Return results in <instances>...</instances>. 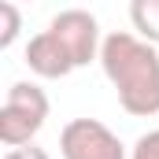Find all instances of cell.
<instances>
[{
	"label": "cell",
	"mask_w": 159,
	"mask_h": 159,
	"mask_svg": "<svg viewBox=\"0 0 159 159\" xmlns=\"http://www.w3.org/2000/svg\"><path fill=\"white\" fill-rule=\"evenodd\" d=\"M100 67L115 85L126 115L133 119L159 115V44L129 30H115L100 44Z\"/></svg>",
	"instance_id": "1"
},
{
	"label": "cell",
	"mask_w": 159,
	"mask_h": 159,
	"mask_svg": "<svg viewBox=\"0 0 159 159\" xmlns=\"http://www.w3.org/2000/svg\"><path fill=\"white\" fill-rule=\"evenodd\" d=\"M48 119V96L34 81H15L4 96L0 107V144L4 148H19L30 144L41 133V126Z\"/></svg>",
	"instance_id": "2"
},
{
	"label": "cell",
	"mask_w": 159,
	"mask_h": 159,
	"mask_svg": "<svg viewBox=\"0 0 159 159\" xmlns=\"http://www.w3.org/2000/svg\"><path fill=\"white\" fill-rule=\"evenodd\" d=\"M63 159H126V144L100 119H70L59 129Z\"/></svg>",
	"instance_id": "3"
},
{
	"label": "cell",
	"mask_w": 159,
	"mask_h": 159,
	"mask_svg": "<svg viewBox=\"0 0 159 159\" xmlns=\"http://www.w3.org/2000/svg\"><path fill=\"white\" fill-rule=\"evenodd\" d=\"M48 30L56 34V41L67 48V56H70V63L74 67H89L93 59H100V22H96V15L93 11H85V7H67V11H59L52 22H48Z\"/></svg>",
	"instance_id": "4"
},
{
	"label": "cell",
	"mask_w": 159,
	"mask_h": 159,
	"mask_svg": "<svg viewBox=\"0 0 159 159\" xmlns=\"http://www.w3.org/2000/svg\"><path fill=\"white\" fill-rule=\"evenodd\" d=\"M26 67L37 74V78H67L70 70H78L74 63H70V56H67V48L56 41V34L52 30H41V34H34L30 37V44H26Z\"/></svg>",
	"instance_id": "5"
},
{
	"label": "cell",
	"mask_w": 159,
	"mask_h": 159,
	"mask_svg": "<svg viewBox=\"0 0 159 159\" xmlns=\"http://www.w3.org/2000/svg\"><path fill=\"white\" fill-rule=\"evenodd\" d=\"M129 22L144 41L159 44V0H129Z\"/></svg>",
	"instance_id": "6"
},
{
	"label": "cell",
	"mask_w": 159,
	"mask_h": 159,
	"mask_svg": "<svg viewBox=\"0 0 159 159\" xmlns=\"http://www.w3.org/2000/svg\"><path fill=\"white\" fill-rule=\"evenodd\" d=\"M0 19H4V26H0V48H11L19 41V30H22L19 4L15 0H0Z\"/></svg>",
	"instance_id": "7"
},
{
	"label": "cell",
	"mask_w": 159,
	"mask_h": 159,
	"mask_svg": "<svg viewBox=\"0 0 159 159\" xmlns=\"http://www.w3.org/2000/svg\"><path fill=\"white\" fill-rule=\"evenodd\" d=\"M129 159H159V129L141 133L137 144H133V152H129Z\"/></svg>",
	"instance_id": "8"
},
{
	"label": "cell",
	"mask_w": 159,
	"mask_h": 159,
	"mask_svg": "<svg viewBox=\"0 0 159 159\" xmlns=\"http://www.w3.org/2000/svg\"><path fill=\"white\" fill-rule=\"evenodd\" d=\"M4 159H52V156L30 141V144H19V148H7V152H4Z\"/></svg>",
	"instance_id": "9"
}]
</instances>
